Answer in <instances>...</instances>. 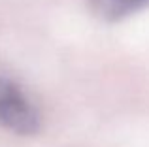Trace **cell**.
<instances>
[{
    "label": "cell",
    "instance_id": "obj_1",
    "mask_svg": "<svg viewBox=\"0 0 149 147\" xmlns=\"http://www.w3.org/2000/svg\"><path fill=\"white\" fill-rule=\"evenodd\" d=\"M0 125L19 136H32L40 130L42 117L21 85L0 76Z\"/></svg>",
    "mask_w": 149,
    "mask_h": 147
},
{
    "label": "cell",
    "instance_id": "obj_2",
    "mask_svg": "<svg viewBox=\"0 0 149 147\" xmlns=\"http://www.w3.org/2000/svg\"><path fill=\"white\" fill-rule=\"evenodd\" d=\"M91 11L106 23H117L149 8V0H87Z\"/></svg>",
    "mask_w": 149,
    "mask_h": 147
}]
</instances>
